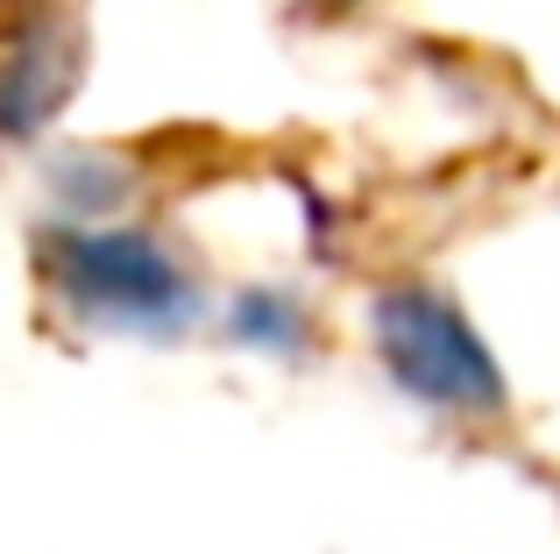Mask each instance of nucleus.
I'll list each match as a JSON object with an SVG mask.
<instances>
[{
  "instance_id": "1",
  "label": "nucleus",
  "mask_w": 560,
  "mask_h": 554,
  "mask_svg": "<svg viewBox=\"0 0 560 554\" xmlns=\"http://www.w3.org/2000/svg\"><path fill=\"white\" fill-rule=\"evenodd\" d=\"M43 270L65 313L107 320V327H142L164 305H178V270L150 235H50Z\"/></svg>"
},
{
  "instance_id": "2",
  "label": "nucleus",
  "mask_w": 560,
  "mask_h": 554,
  "mask_svg": "<svg viewBox=\"0 0 560 554\" xmlns=\"http://www.w3.org/2000/svg\"><path fill=\"white\" fill-rule=\"evenodd\" d=\"M65 50L50 28H14V14H0V142L36 136V122L65 100Z\"/></svg>"
}]
</instances>
